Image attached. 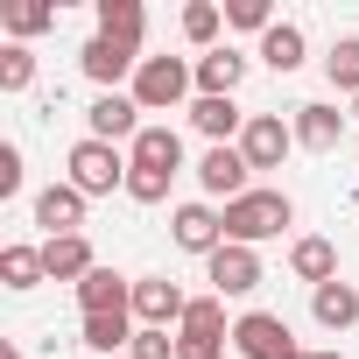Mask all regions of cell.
I'll return each mask as SVG.
<instances>
[{
  "mask_svg": "<svg viewBox=\"0 0 359 359\" xmlns=\"http://www.w3.org/2000/svg\"><path fill=\"white\" fill-rule=\"evenodd\" d=\"M127 198L134 205H162L169 198V176L184 169V141H176V127H141L134 148H127Z\"/></svg>",
  "mask_w": 359,
  "mask_h": 359,
  "instance_id": "cell-1",
  "label": "cell"
},
{
  "mask_svg": "<svg viewBox=\"0 0 359 359\" xmlns=\"http://www.w3.org/2000/svg\"><path fill=\"white\" fill-rule=\"evenodd\" d=\"M289 226H296V205H289L282 191H247V198L226 205V240H233V247H261V240H275V233H289Z\"/></svg>",
  "mask_w": 359,
  "mask_h": 359,
  "instance_id": "cell-2",
  "label": "cell"
},
{
  "mask_svg": "<svg viewBox=\"0 0 359 359\" xmlns=\"http://www.w3.org/2000/svg\"><path fill=\"white\" fill-rule=\"evenodd\" d=\"M127 169H134V162H127L113 141H92V134H85V141L71 148V191H85V198H106L113 184L127 191Z\"/></svg>",
  "mask_w": 359,
  "mask_h": 359,
  "instance_id": "cell-3",
  "label": "cell"
},
{
  "mask_svg": "<svg viewBox=\"0 0 359 359\" xmlns=\"http://www.w3.org/2000/svg\"><path fill=\"white\" fill-rule=\"evenodd\" d=\"M198 85V71L184 64V57H141V71H134V106L141 113H162V106H176Z\"/></svg>",
  "mask_w": 359,
  "mask_h": 359,
  "instance_id": "cell-4",
  "label": "cell"
},
{
  "mask_svg": "<svg viewBox=\"0 0 359 359\" xmlns=\"http://www.w3.org/2000/svg\"><path fill=\"white\" fill-rule=\"evenodd\" d=\"M226 310H219V296H198L191 310H184V331H176V359H226Z\"/></svg>",
  "mask_w": 359,
  "mask_h": 359,
  "instance_id": "cell-5",
  "label": "cell"
},
{
  "mask_svg": "<svg viewBox=\"0 0 359 359\" xmlns=\"http://www.w3.org/2000/svg\"><path fill=\"white\" fill-rule=\"evenodd\" d=\"M233 352H240V359H289L296 338H289V324H282L275 310H247V317L233 324Z\"/></svg>",
  "mask_w": 359,
  "mask_h": 359,
  "instance_id": "cell-6",
  "label": "cell"
},
{
  "mask_svg": "<svg viewBox=\"0 0 359 359\" xmlns=\"http://www.w3.org/2000/svg\"><path fill=\"white\" fill-rule=\"evenodd\" d=\"M184 310H191V296L176 289L169 275H141V282H134V317H141V331H169V324H184Z\"/></svg>",
  "mask_w": 359,
  "mask_h": 359,
  "instance_id": "cell-7",
  "label": "cell"
},
{
  "mask_svg": "<svg viewBox=\"0 0 359 359\" xmlns=\"http://www.w3.org/2000/svg\"><path fill=\"white\" fill-rule=\"evenodd\" d=\"M296 148V127H282L275 113H254L247 120V134H240V155H247V169H282V155Z\"/></svg>",
  "mask_w": 359,
  "mask_h": 359,
  "instance_id": "cell-8",
  "label": "cell"
},
{
  "mask_svg": "<svg viewBox=\"0 0 359 359\" xmlns=\"http://www.w3.org/2000/svg\"><path fill=\"white\" fill-rule=\"evenodd\" d=\"M141 43H120V36H92L85 50H78V64H85V78L92 85H120L127 71H141V57H134Z\"/></svg>",
  "mask_w": 359,
  "mask_h": 359,
  "instance_id": "cell-9",
  "label": "cell"
},
{
  "mask_svg": "<svg viewBox=\"0 0 359 359\" xmlns=\"http://www.w3.org/2000/svg\"><path fill=\"white\" fill-rule=\"evenodd\" d=\"M169 226H176V247H184V254H205L212 261L226 247V212H212V205H184Z\"/></svg>",
  "mask_w": 359,
  "mask_h": 359,
  "instance_id": "cell-10",
  "label": "cell"
},
{
  "mask_svg": "<svg viewBox=\"0 0 359 359\" xmlns=\"http://www.w3.org/2000/svg\"><path fill=\"white\" fill-rule=\"evenodd\" d=\"M247 176H254V169H247V155H240V148H212V155L198 162L205 198H226V205H233V198H247Z\"/></svg>",
  "mask_w": 359,
  "mask_h": 359,
  "instance_id": "cell-11",
  "label": "cell"
},
{
  "mask_svg": "<svg viewBox=\"0 0 359 359\" xmlns=\"http://www.w3.org/2000/svg\"><path fill=\"white\" fill-rule=\"evenodd\" d=\"M338 141H345V113H338V106H324V99H317V106H296V148L331 155Z\"/></svg>",
  "mask_w": 359,
  "mask_h": 359,
  "instance_id": "cell-12",
  "label": "cell"
},
{
  "mask_svg": "<svg viewBox=\"0 0 359 359\" xmlns=\"http://www.w3.org/2000/svg\"><path fill=\"white\" fill-rule=\"evenodd\" d=\"M212 282H219V296H247V289H261V254L226 240V247L212 254Z\"/></svg>",
  "mask_w": 359,
  "mask_h": 359,
  "instance_id": "cell-13",
  "label": "cell"
},
{
  "mask_svg": "<svg viewBox=\"0 0 359 359\" xmlns=\"http://www.w3.org/2000/svg\"><path fill=\"white\" fill-rule=\"evenodd\" d=\"M247 78V57L240 50H205L198 57V99H233Z\"/></svg>",
  "mask_w": 359,
  "mask_h": 359,
  "instance_id": "cell-14",
  "label": "cell"
},
{
  "mask_svg": "<svg viewBox=\"0 0 359 359\" xmlns=\"http://www.w3.org/2000/svg\"><path fill=\"white\" fill-rule=\"evenodd\" d=\"M92 141H134L141 134V106L134 99H120V92H106V99H92Z\"/></svg>",
  "mask_w": 359,
  "mask_h": 359,
  "instance_id": "cell-15",
  "label": "cell"
},
{
  "mask_svg": "<svg viewBox=\"0 0 359 359\" xmlns=\"http://www.w3.org/2000/svg\"><path fill=\"white\" fill-rule=\"evenodd\" d=\"M36 226H50V240L78 233V226H85V191H71V184H50V191L36 198Z\"/></svg>",
  "mask_w": 359,
  "mask_h": 359,
  "instance_id": "cell-16",
  "label": "cell"
},
{
  "mask_svg": "<svg viewBox=\"0 0 359 359\" xmlns=\"http://www.w3.org/2000/svg\"><path fill=\"white\" fill-rule=\"evenodd\" d=\"M78 310H85V317H99V310H134V282L113 275V268H92V275L78 282Z\"/></svg>",
  "mask_w": 359,
  "mask_h": 359,
  "instance_id": "cell-17",
  "label": "cell"
},
{
  "mask_svg": "<svg viewBox=\"0 0 359 359\" xmlns=\"http://www.w3.org/2000/svg\"><path fill=\"white\" fill-rule=\"evenodd\" d=\"M43 268H50V282H85L99 261H92L85 233H64V240H43Z\"/></svg>",
  "mask_w": 359,
  "mask_h": 359,
  "instance_id": "cell-18",
  "label": "cell"
},
{
  "mask_svg": "<svg viewBox=\"0 0 359 359\" xmlns=\"http://www.w3.org/2000/svg\"><path fill=\"white\" fill-rule=\"evenodd\" d=\"M191 127L212 134V148H233V134H247V113H240L233 99H198V106H191Z\"/></svg>",
  "mask_w": 359,
  "mask_h": 359,
  "instance_id": "cell-19",
  "label": "cell"
},
{
  "mask_svg": "<svg viewBox=\"0 0 359 359\" xmlns=\"http://www.w3.org/2000/svg\"><path fill=\"white\" fill-rule=\"evenodd\" d=\"M289 268H296L310 289H324V282H338V247L310 233V240H296V247H289Z\"/></svg>",
  "mask_w": 359,
  "mask_h": 359,
  "instance_id": "cell-20",
  "label": "cell"
},
{
  "mask_svg": "<svg viewBox=\"0 0 359 359\" xmlns=\"http://www.w3.org/2000/svg\"><path fill=\"white\" fill-rule=\"evenodd\" d=\"M310 310H317L324 331H352V324H359V289H352V282H324V289L310 296Z\"/></svg>",
  "mask_w": 359,
  "mask_h": 359,
  "instance_id": "cell-21",
  "label": "cell"
},
{
  "mask_svg": "<svg viewBox=\"0 0 359 359\" xmlns=\"http://www.w3.org/2000/svg\"><path fill=\"white\" fill-rule=\"evenodd\" d=\"M261 64H268V71H282V78H289V71H296V64H303V29H296V22H275V29H268V36H261Z\"/></svg>",
  "mask_w": 359,
  "mask_h": 359,
  "instance_id": "cell-22",
  "label": "cell"
},
{
  "mask_svg": "<svg viewBox=\"0 0 359 359\" xmlns=\"http://www.w3.org/2000/svg\"><path fill=\"white\" fill-rule=\"evenodd\" d=\"M78 345H92V352L134 345V310H99V317H85V338H78Z\"/></svg>",
  "mask_w": 359,
  "mask_h": 359,
  "instance_id": "cell-23",
  "label": "cell"
},
{
  "mask_svg": "<svg viewBox=\"0 0 359 359\" xmlns=\"http://www.w3.org/2000/svg\"><path fill=\"white\" fill-rule=\"evenodd\" d=\"M0 282H8V289H36V282H50L43 247H8V254H0Z\"/></svg>",
  "mask_w": 359,
  "mask_h": 359,
  "instance_id": "cell-24",
  "label": "cell"
},
{
  "mask_svg": "<svg viewBox=\"0 0 359 359\" xmlns=\"http://www.w3.org/2000/svg\"><path fill=\"white\" fill-rule=\"evenodd\" d=\"M324 78H331V92H352V99H359V36H338V43H331Z\"/></svg>",
  "mask_w": 359,
  "mask_h": 359,
  "instance_id": "cell-25",
  "label": "cell"
},
{
  "mask_svg": "<svg viewBox=\"0 0 359 359\" xmlns=\"http://www.w3.org/2000/svg\"><path fill=\"white\" fill-rule=\"evenodd\" d=\"M99 36L141 43V0H99Z\"/></svg>",
  "mask_w": 359,
  "mask_h": 359,
  "instance_id": "cell-26",
  "label": "cell"
},
{
  "mask_svg": "<svg viewBox=\"0 0 359 359\" xmlns=\"http://www.w3.org/2000/svg\"><path fill=\"white\" fill-rule=\"evenodd\" d=\"M43 29H57V8H43V0L8 8V36H15V43H22V36H43Z\"/></svg>",
  "mask_w": 359,
  "mask_h": 359,
  "instance_id": "cell-27",
  "label": "cell"
},
{
  "mask_svg": "<svg viewBox=\"0 0 359 359\" xmlns=\"http://www.w3.org/2000/svg\"><path fill=\"white\" fill-rule=\"evenodd\" d=\"M29 78H36V57L22 43H8L0 50V92H29Z\"/></svg>",
  "mask_w": 359,
  "mask_h": 359,
  "instance_id": "cell-28",
  "label": "cell"
},
{
  "mask_svg": "<svg viewBox=\"0 0 359 359\" xmlns=\"http://www.w3.org/2000/svg\"><path fill=\"white\" fill-rule=\"evenodd\" d=\"M219 22H226V8H212V0H191V8H184V36L191 43H212Z\"/></svg>",
  "mask_w": 359,
  "mask_h": 359,
  "instance_id": "cell-29",
  "label": "cell"
},
{
  "mask_svg": "<svg viewBox=\"0 0 359 359\" xmlns=\"http://www.w3.org/2000/svg\"><path fill=\"white\" fill-rule=\"evenodd\" d=\"M226 22H233V29H261V36L275 29V15H268V0H233V8H226Z\"/></svg>",
  "mask_w": 359,
  "mask_h": 359,
  "instance_id": "cell-30",
  "label": "cell"
},
{
  "mask_svg": "<svg viewBox=\"0 0 359 359\" xmlns=\"http://www.w3.org/2000/svg\"><path fill=\"white\" fill-rule=\"evenodd\" d=\"M127 352H134V359H176V338H169V331H134Z\"/></svg>",
  "mask_w": 359,
  "mask_h": 359,
  "instance_id": "cell-31",
  "label": "cell"
},
{
  "mask_svg": "<svg viewBox=\"0 0 359 359\" xmlns=\"http://www.w3.org/2000/svg\"><path fill=\"white\" fill-rule=\"evenodd\" d=\"M15 191H22V148L0 141V198H15Z\"/></svg>",
  "mask_w": 359,
  "mask_h": 359,
  "instance_id": "cell-32",
  "label": "cell"
},
{
  "mask_svg": "<svg viewBox=\"0 0 359 359\" xmlns=\"http://www.w3.org/2000/svg\"><path fill=\"white\" fill-rule=\"evenodd\" d=\"M289 359H317V352H289Z\"/></svg>",
  "mask_w": 359,
  "mask_h": 359,
  "instance_id": "cell-33",
  "label": "cell"
},
{
  "mask_svg": "<svg viewBox=\"0 0 359 359\" xmlns=\"http://www.w3.org/2000/svg\"><path fill=\"white\" fill-rule=\"evenodd\" d=\"M352 120H359V99H352Z\"/></svg>",
  "mask_w": 359,
  "mask_h": 359,
  "instance_id": "cell-34",
  "label": "cell"
},
{
  "mask_svg": "<svg viewBox=\"0 0 359 359\" xmlns=\"http://www.w3.org/2000/svg\"><path fill=\"white\" fill-rule=\"evenodd\" d=\"M317 359H338V352H317Z\"/></svg>",
  "mask_w": 359,
  "mask_h": 359,
  "instance_id": "cell-35",
  "label": "cell"
}]
</instances>
